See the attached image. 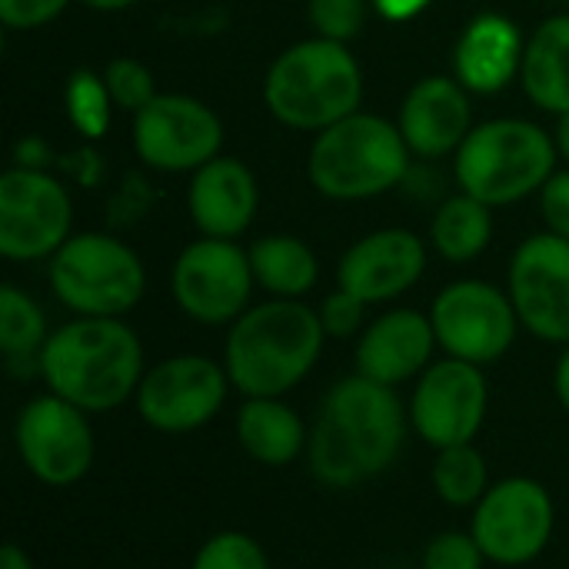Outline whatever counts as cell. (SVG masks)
Returning a JSON list of instances; mask_svg holds the SVG:
<instances>
[{"label":"cell","instance_id":"obj_1","mask_svg":"<svg viewBox=\"0 0 569 569\" xmlns=\"http://www.w3.org/2000/svg\"><path fill=\"white\" fill-rule=\"evenodd\" d=\"M407 410L393 387L360 373L337 380L310 430L307 463L330 490H353L393 467L407 440Z\"/></svg>","mask_w":569,"mask_h":569},{"label":"cell","instance_id":"obj_2","mask_svg":"<svg viewBox=\"0 0 569 569\" xmlns=\"http://www.w3.org/2000/svg\"><path fill=\"white\" fill-rule=\"evenodd\" d=\"M143 343L120 317H77L40 350V380L83 413H110L137 397Z\"/></svg>","mask_w":569,"mask_h":569},{"label":"cell","instance_id":"obj_3","mask_svg":"<svg viewBox=\"0 0 569 569\" xmlns=\"http://www.w3.org/2000/svg\"><path fill=\"white\" fill-rule=\"evenodd\" d=\"M320 313L300 300H267L230 323L223 367L243 397H287L323 353Z\"/></svg>","mask_w":569,"mask_h":569},{"label":"cell","instance_id":"obj_4","mask_svg":"<svg viewBox=\"0 0 569 569\" xmlns=\"http://www.w3.org/2000/svg\"><path fill=\"white\" fill-rule=\"evenodd\" d=\"M263 100L283 127L320 133L360 110L363 70L347 43L300 40L270 63Z\"/></svg>","mask_w":569,"mask_h":569},{"label":"cell","instance_id":"obj_5","mask_svg":"<svg viewBox=\"0 0 569 569\" xmlns=\"http://www.w3.org/2000/svg\"><path fill=\"white\" fill-rule=\"evenodd\" d=\"M410 170V147L383 117L350 113L347 120L317 133L307 177L327 200H370L403 183Z\"/></svg>","mask_w":569,"mask_h":569},{"label":"cell","instance_id":"obj_6","mask_svg":"<svg viewBox=\"0 0 569 569\" xmlns=\"http://www.w3.org/2000/svg\"><path fill=\"white\" fill-rule=\"evenodd\" d=\"M557 140L530 120L500 117L473 127L457 150V183L487 207L517 203L557 173Z\"/></svg>","mask_w":569,"mask_h":569},{"label":"cell","instance_id":"obj_7","mask_svg":"<svg viewBox=\"0 0 569 569\" xmlns=\"http://www.w3.org/2000/svg\"><path fill=\"white\" fill-rule=\"evenodd\" d=\"M50 290L77 317H123L147 290L143 260L110 233H73L50 257Z\"/></svg>","mask_w":569,"mask_h":569},{"label":"cell","instance_id":"obj_8","mask_svg":"<svg viewBox=\"0 0 569 569\" xmlns=\"http://www.w3.org/2000/svg\"><path fill=\"white\" fill-rule=\"evenodd\" d=\"M13 447L27 473L53 490L80 483L97 457L87 413L50 390L20 407L13 423Z\"/></svg>","mask_w":569,"mask_h":569},{"label":"cell","instance_id":"obj_9","mask_svg":"<svg viewBox=\"0 0 569 569\" xmlns=\"http://www.w3.org/2000/svg\"><path fill=\"white\" fill-rule=\"evenodd\" d=\"M553 523L557 510L550 490L530 477H507L473 507L470 533L490 563L527 567L550 547Z\"/></svg>","mask_w":569,"mask_h":569},{"label":"cell","instance_id":"obj_10","mask_svg":"<svg viewBox=\"0 0 569 569\" xmlns=\"http://www.w3.org/2000/svg\"><path fill=\"white\" fill-rule=\"evenodd\" d=\"M250 253L233 240L203 237L180 250L170 270V293L180 313L203 327L233 323L250 310L253 293Z\"/></svg>","mask_w":569,"mask_h":569},{"label":"cell","instance_id":"obj_11","mask_svg":"<svg viewBox=\"0 0 569 569\" xmlns=\"http://www.w3.org/2000/svg\"><path fill=\"white\" fill-rule=\"evenodd\" d=\"M430 323L437 333V347L447 357L487 367L507 357L517 340V307L510 293L487 280H457L443 287L430 307Z\"/></svg>","mask_w":569,"mask_h":569},{"label":"cell","instance_id":"obj_12","mask_svg":"<svg viewBox=\"0 0 569 569\" xmlns=\"http://www.w3.org/2000/svg\"><path fill=\"white\" fill-rule=\"evenodd\" d=\"M230 387L223 363L200 353H177L143 373L133 403L150 430L190 433L223 410Z\"/></svg>","mask_w":569,"mask_h":569},{"label":"cell","instance_id":"obj_13","mask_svg":"<svg viewBox=\"0 0 569 569\" xmlns=\"http://www.w3.org/2000/svg\"><path fill=\"white\" fill-rule=\"evenodd\" d=\"M67 187L47 170L10 167L0 177V253L7 260L53 257L73 233Z\"/></svg>","mask_w":569,"mask_h":569},{"label":"cell","instance_id":"obj_14","mask_svg":"<svg viewBox=\"0 0 569 569\" xmlns=\"http://www.w3.org/2000/svg\"><path fill=\"white\" fill-rule=\"evenodd\" d=\"M490 407L483 367L447 357L430 363L410 397V423L433 450L473 443Z\"/></svg>","mask_w":569,"mask_h":569},{"label":"cell","instance_id":"obj_15","mask_svg":"<svg viewBox=\"0 0 569 569\" xmlns=\"http://www.w3.org/2000/svg\"><path fill=\"white\" fill-rule=\"evenodd\" d=\"M137 157L163 173L200 170L223 147L220 117L197 97L157 93L140 113H133Z\"/></svg>","mask_w":569,"mask_h":569},{"label":"cell","instance_id":"obj_16","mask_svg":"<svg viewBox=\"0 0 569 569\" xmlns=\"http://www.w3.org/2000/svg\"><path fill=\"white\" fill-rule=\"evenodd\" d=\"M520 327L547 343H569V240L537 233L523 240L510 263L507 287Z\"/></svg>","mask_w":569,"mask_h":569},{"label":"cell","instance_id":"obj_17","mask_svg":"<svg viewBox=\"0 0 569 569\" xmlns=\"http://www.w3.org/2000/svg\"><path fill=\"white\" fill-rule=\"evenodd\" d=\"M427 270V247L417 233L387 227L360 237L337 267V287L363 303H387L407 293Z\"/></svg>","mask_w":569,"mask_h":569},{"label":"cell","instance_id":"obj_18","mask_svg":"<svg viewBox=\"0 0 569 569\" xmlns=\"http://www.w3.org/2000/svg\"><path fill=\"white\" fill-rule=\"evenodd\" d=\"M467 93L470 90L457 77H443V73L423 77L410 87L397 123L410 153L423 160H437L460 150V143L473 130Z\"/></svg>","mask_w":569,"mask_h":569},{"label":"cell","instance_id":"obj_19","mask_svg":"<svg viewBox=\"0 0 569 569\" xmlns=\"http://www.w3.org/2000/svg\"><path fill=\"white\" fill-rule=\"evenodd\" d=\"M437 350V333L420 310H390L377 317L357 343V373L383 387H400L430 367Z\"/></svg>","mask_w":569,"mask_h":569},{"label":"cell","instance_id":"obj_20","mask_svg":"<svg viewBox=\"0 0 569 569\" xmlns=\"http://www.w3.org/2000/svg\"><path fill=\"white\" fill-rule=\"evenodd\" d=\"M187 207L203 237L237 240L253 223L260 207L257 177L237 157H213L193 170Z\"/></svg>","mask_w":569,"mask_h":569},{"label":"cell","instance_id":"obj_21","mask_svg":"<svg viewBox=\"0 0 569 569\" xmlns=\"http://www.w3.org/2000/svg\"><path fill=\"white\" fill-rule=\"evenodd\" d=\"M523 37L503 13H477L453 47V77L470 93H500L523 63Z\"/></svg>","mask_w":569,"mask_h":569},{"label":"cell","instance_id":"obj_22","mask_svg":"<svg viewBox=\"0 0 569 569\" xmlns=\"http://www.w3.org/2000/svg\"><path fill=\"white\" fill-rule=\"evenodd\" d=\"M237 440L250 460L280 470L307 453L310 430L283 397H247L237 413Z\"/></svg>","mask_w":569,"mask_h":569},{"label":"cell","instance_id":"obj_23","mask_svg":"<svg viewBox=\"0 0 569 569\" xmlns=\"http://www.w3.org/2000/svg\"><path fill=\"white\" fill-rule=\"evenodd\" d=\"M523 93L547 113H569V13L547 17L523 47Z\"/></svg>","mask_w":569,"mask_h":569},{"label":"cell","instance_id":"obj_24","mask_svg":"<svg viewBox=\"0 0 569 569\" xmlns=\"http://www.w3.org/2000/svg\"><path fill=\"white\" fill-rule=\"evenodd\" d=\"M247 253L257 287H263L277 300H300L320 280V263L313 250L297 237L287 233L260 237Z\"/></svg>","mask_w":569,"mask_h":569},{"label":"cell","instance_id":"obj_25","mask_svg":"<svg viewBox=\"0 0 569 569\" xmlns=\"http://www.w3.org/2000/svg\"><path fill=\"white\" fill-rule=\"evenodd\" d=\"M490 210L493 207L480 203L470 193H457V197L443 200L433 213V223H430V240H433L437 253L450 263L477 260L493 240Z\"/></svg>","mask_w":569,"mask_h":569},{"label":"cell","instance_id":"obj_26","mask_svg":"<svg viewBox=\"0 0 569 569\" xmlns=\"http://www.w3.org/2000/svg\"><path fill=\"white\" fill-rule=\"evenodd\" d=\"M47 317L37 307L33 297H27L20 287L3 283L0 287V350L7 363L17 370L20 363L37 367L40 377V350L47 343Z\"/></svg>","mask_w":569,"mask_h":569},{"label":"cell","instance_id":"obj_27","mask_svg":"<svg viewBox=\"0 0 569 569\" xmlns=\"http://www.w3.org/2000/svg\"><path fill=\"white\" fill-rule=\"evenodd\" d=\"M430 483L447 507L467 510V507H477L483 493L490 490V470H487L483 453L473 443H460V447L437 450Z\"/></svg>","mask_w":569,"mask_h":569},{"label":"cell","instance_id":"obj_28","mask_svg":"<svg viewBox=\"0 0 569 569\" xmlns=\"http://www.w3.org/2000/svg\"><path fill=\"white\" fill-rule=\"evenodd\" d=\"M67 117L73 123V130L87 140H100L110 127V110H113V97L103 83V73L93 70H73L67 80Z\"/></svg>","mask_w":569,"mask_h":569},{"label":"cell","instance_id":"obj_29","mask_svg":"<svg viewBox=\"0 0 569 569\" xmlns=\"http://www.w3.org/2000/svg\"><path fill=\"white\" fill-rule=\"evenodd\" d=\"M190 569H270V560L250 533L223 530L197 550Z\"/></svg>","mask_w":569,"mask_h":569},{"label":"cell","instance_id":"obj_30","mask_svg":"<svg viewBox=\"0 0 569 569\" xmlns=\"http://www.w3.org/2000/svg\"><path fill=\"white\" fill-rule=\"evenodd\" d=\"M103 83L113 97V107L127 113H140L157 97L153 73L133 57H113L103 70Z\"/></svg>","mask_w":569,"mask_h":569},{"label":"cell","instance_id":"obj_31","mask_svg":"<svg viewBox=\"0 0 569 569\" xmlns=\"http://www.w3.org/2000/svg\"><path fill=\"white\" fill-rule=\"evenodd\" d=\"M307 20L317 37L347 43L367 23V0H307Z\"/></svg>","mask_w":569,"mask_h":569},{"label":"cell","instance_id":"obj_32","mask_svg":"<svg viewBox=\"0 0 569 569\" xmlns=\"http://www.w3.org/2000/svg\"><path fill=\"white\" fill-rule=\"evenodd\" d=\"M487 557L473 533L447 530L433 537L423 550V569H483Z\"/></svg>","mask_w":569,"mask_h":569},{"label":"cell","instance_id":"obj_33","mask_svg":"<svg viewBox=\"0 0 569 569\" xmlns=\"http://www.w3.org/2000/svg\"><path fill=\"white\" fill-rule=\"evenodd\" d=\"M367 307H370V303H363L360 297H353V293H347V290L337 287L333 293L323 297V303H320L317 313H320V323H323L327 337L347 340V337H357V333L363 330Z\"/></svg>","mask_w":569,"mask_h":569},{"label":"cell","instance_id":"obj_34","mask_svg":"<svg viewBox=\"0 0 569 569\" xmlns=\"http://www.w3.org/2000/svg\"><path fill=\"white\" fill-rule=\"evenodd\" d=\"M70 0H0V20L7 30H37L57 20Z\"/></svg>","mask_w":569,"mask_h":569},{"label":"cell","instance_id":"obj_35","mask_svg":"<svg viewBox=\"0 0 569 569\" xmlns=\"http://www.w3.org/2000/svg\"><path fill=\"white\" fill-rule=\"evenodd\" d=\"M540 210L550 227V233L569 240V170L553 173L540 190Z\"/></svg>","mask_w":569,"mask_h":569},{"label":"cell","instance_id":"obj_36","mask_svg":"<svg viewBox=\"0 0 569 569\" xmlns=\"http://www.w3.org/2000/svg\"><path fill=\"white\" fill-rule=\"evenodd\" d=\"M50 163V147L43 137H23L17 140L13 147V167H23V170H43Z\"/></svg>","mask_w":569,"mask_h":569},{"label":"cell","instance_id":"obj_37","mask_svg":"<svg viewBox=\"0 0 569 569\" xmlns=\"http://www.w3.org/2000/svg\"><path fill=\"white\" fill-rule=\"evenodd\" d=\"M373 7L383 20H410L420 10H427L430 0H373Z\"/></svg>","mask_w":569,"mask_h":569},{"label":"cell","instance_id":"obj_38","mask_svg":"<svg viewBox=\"0 0 569 569\" xmlns=\"http://www.w3.org/2000/svg\"><path fill=\"white\" fill-rule=\"evenodd\" d=\"M553 390H557L560 407L569 413V343L567 350L560 353V363H557V373H553Z\"/></svg>","mask_w":569,"mask_h":569},{"label":"cell","instance_id":"obj_39","mask_svg":"<svg viewBox=\"0 0 569 569\" xmlns=\"http://www.w3.org/2000/svg\"><path fill=\"white\" fill-rule=\"evenodd\" d=\"M0 569H33V560L27 557V550H20L17 543H7L0 550Z\"/></svg>","mask_w":569,"mask_h":569},{"label":"cell","instance_id":"obj_40","mask_svg":"<svg viewBox=\"0 0 569 569\" xmlns=\"http://www.w3.org/2000/svg\"><path fill=\"white\" fill-rule=\"evenodd\" d=\"M557 150H560V157L569 163V113H560V123H557Z\"/></svg>","mask_w":569,"mask_h":569},{"label":"cell","instance_id":"obj_41","mask_svg":"<svg viewBox=\"0 0 569 569\" xmlns=\"http://www.w3.org/2000/svg\"><path fill=\"white\" fill-rule=\"evenodd\" d=\"M83 3L93 7V10H103V13H117V10H127V7H133L140 0H83Z\"/></svg>","mask_w":569,"mask_h":569},{"label":"cell","instance_id":"obj_42","mask_svg":"<svg viewBox=\"0 0 569 569\" xmlns=\"http://www.w3.org/2000/svg\"><path fill=\"white\" fill-rule=\"evenodd\" d=\"M557 3H567V7H569V0H557Z\"/></svg>","mask_w":569,"mask_h":569}]
</instances>
